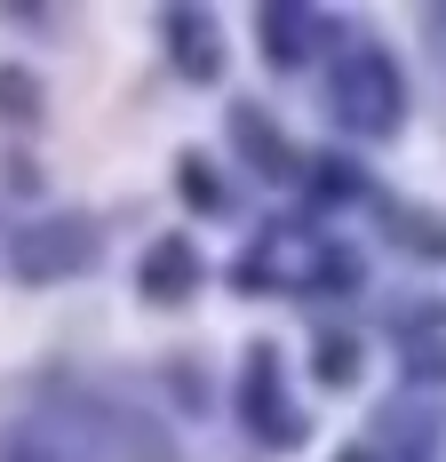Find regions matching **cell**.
<instances>
[{"mask_svg": "<svg viewBox=\"0 0 446 462\" xmlns=\"http://www.w3.org/2000/svg\"><path fill=\"white\" fill-rule=\"evenodd\" d=\"M343 462H375V447H367V455H343Z\"/></svg>", "mask_w": 446, "mask_h": 462, "instance_id": "7", "label": "cell"}, {"mask_svg": "<svg viewBox=\"0 0 446 462\" xmlns=\"http://www.w3.org/2000/svg\"><path fill=\"white\" fill-rule=\"evenodd\" d=\"M191 279H200L191 247H183V239H160V247H152V263H144V295H160V303H168V295H191Z\"/></svg>", "mask_w": 446, "mask_h": 462, "instance_id": "2", "label": "cell"}, {"mask_svg": "<svg viewBox=\"0 0 446 462\" xmlns=\"http://www.w3.org/2000/svg\"><path fill=\"white\" fill-rule=\"evenodd\" d=\"M319 374H327V383H351V343H343V335L319 343Z\"/></svg>", "mask_w": 446, "mask_h": 462, "instance_id": "6", "label": "cell"}, {"mask_svg": "<svg viewBox=\"0 0 446 462\" xmlns=\"http://www.w3.org/2000/svg\"><path fill=\"white\" fill-rule=\"evenodd\" d=\"M335 112H343V128H367V136H383V128L399 120V72H391V56H375V48H351V56L335 64Z\"/></svg>", "mask_w": 446, "mask_h": 462, "instance_id": "1", "label": "cell"}, {"mask_svg": "<svg viewBox=\"0 0 446 462\" xmlns=\"http://www.w3.org/2000/svg\"><path fill=\"white\" fill-rule=\"evenodd\" d=\"M183 199H200V208H216L223 191H216V168L208 160H183Z\"/></svg>", "mask_w": 446, "mask_h": 462, "instance_id": "5", "label": "cell"}, {"mask_svg": "<svg viewBox=\"0 0 446 462\" xmlns=\"http://www.w3.org/2000/svg\"><path fill=\"white\" fill-rule=\"evenodd\" d=\"M168 41H176L183 72H216V24L208 16H168Z\"/></svg>", "mask_w": 446, "mask_h": 462, "instance_id": "3", "label": "cell"}, {"mask_svg": "<svg viewBox=\"0 0 446 462\" xmlns=\"http://www.w3.org/2000/svg\"><path fill=\"white\" fill-rule=\"evenodd\" d=\"M406 359L423 374H446V311H423V319L406 327Z\"/></svg>", "mask_w": 446, "mask_h": 462, "instance_id": "4", "label": "cell"}]
</instances>
